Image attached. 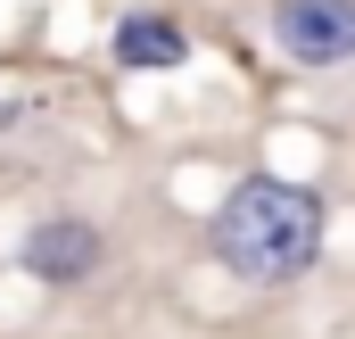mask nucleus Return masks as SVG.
Instances as JSON below:
<instances>
[{
    "mask_svg": "<svg viewBox=\"0 0 355 339\" xmlns=\"http://www.w3.org/2000/svg\"><path fill=\"white\" fill-rule=\"evenodd\" d=\"M207 240H215V265H223L232 281L281 290V281H297V273L322 256L331 207H322V190H306V182H289V174H240V182L223 190Z\"/></svg>",
    "mask_w": 355,
    "mask_h": 339,
    "instance_id": "f257e3e1",
    "label": "nucleus"
},
{
    "mask_svg": "<svg viewBox=\"0 0 355 339\" xmlns=\"http://www.w3.org/2000/svg\"><path fill=\"white\" fill-rule=\"evenodd\" d=\"M272 42H281L289 67H347L355 0H272Z\"/></svg>",
    "mask_w": 355,
    "mask_h": 339,
    "instance_id": "f03ea898",
    "label": "nucleus"
},
{
    "mask_svg": "<svg viewBox=\"0 0 355 339\" xmlns=\"http://www.w3.org/2000/svg\"><path fill=\"white\" fill-rule=\"evenodd\" d=\"M17 265H25L33 281H50V290H75V281H91V273L107 265V240H99V224H83V215H50V224L25 232Z\"/></svg>",
    "mask_w": 355,
    "mask_h": 339,
    "instance_id": "7ed1b4c3",
    "label": "nucleus"
},
{
    "mask_svg": "<svg viewBox=\"0 0 355 339\" xmlns=\"http://www.w3.org/2000/svg\"><path fill=\"white\" fill-rule=\"evenodd\" d=\"M107 50H116V67H132V75H166V67L190 58V42H182L174 17H124Z\"/></svg>",
    "mask_w": 355,
    "mask_h": 339,
    "instance_id": "20e7f679",
    "label": "nucleus"
}]
</instances>
